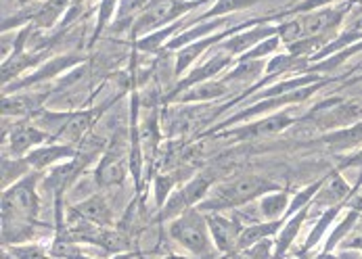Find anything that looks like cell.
<instances>
[{"label": "cell", "mask_w": 362, "mask_h": 259, "mask_svg": "<svg viewBox=\"0 0 362 259\" xmlns=\"http://www.w3.org/2000/svg\"><path fill=\"white\" fill-rule=\"evenodd\" d=\"M276 186L258 176H243L233 182L216 186L202 203L204 211H220V209L239 207L250 203L252 199L262 197L266 193H274Z\"/></svg>", "instance_id": "obj_1"}, {"label": "cell", "mask_w": 362, "mask_h": 259, "mask_svg": "<svg viewBox=\"0 0 362 259\" xmlns=\"http://www.w3.org/2000/svg\"><path fill=\"white\" fill-rule=\"evenodd\" d=\"M40 207L38 195H36V178L30 176L15 186H11L2 197V213H4V226L13 224H30Z\"/></svg>", "instance_id": "obj_2"}, {"label": "cell", "mask_w": 362, "mask_h": 259, "mask_svg": "<svg viewBox=\"0 0 362 259\" xmlns=\"http://www.w3.org/2000/svg\"><path fill=\"white\" fill-rule=\"evenodd\" d=\"M170 234L174 241H178L195 255H206L209 251L207 219L202 217L197 209L189 207L180 217H176L170 226Z\"/></svg>", "instance_id": "obj_3"}, {"label": "cell", "mask_w": 362, "mask_h": 259, "mask_svg": "<svg viewBox=\"0 0 362 259\" xmlns=\"http://www.w3.org/2000/svg\"><path fill=\"white\" fill-rule=\"evenodd\" d=\"M206 0H195V2H182V0H151V4L145 8V13L139 17L136 25H134V34H149L157 28H161L163 23L176 19L180 13H187L191 8H195L197 4H202Z\"/></svg>", "instance_id": "obj_4"}, {"label": "cell", "mask_w": 362, "mask_h": 259, "mask_svg": "<svg viewBox=\"0 0 362 259\" xmlns=\"http://www.w3.org/2000/svg\"><path fill=\"white\" fill-rule=\"evenodd\" d=\"M291 124H293V119H291L287 113H276V115H272V117L259 119V121H256V124H250V126L237 128L235 132H230V134H226V136H237L239 140L262 138V136L279 134V132H283L285 128H289Z\"/></svg>", "instance_id": "obj_5"}, {"label": "cell", "mask_w": 362, "mask_h": 259, "mask_svg": "<svg viewBox=\"0 0 362 259\" xmlns=\"http://www.w3.org/2000/svg\"><path fill=\"white\" fill-rule=\"evenodd\" d=\"M207 226H209V230L214 234V241H216L218 249L230 251L233 247H237L239 236H241V228L235 222L224 219L220 215H207Z\"/></svg>", "instance_id": "obj_6"}, {"label": "cell", "mask_w": 362, "mask_h": 259, "mask_svg": "<svg viewBox=\"0 0 362 259\" xmlns=\"http://www.w3.org/2000/svg\"><path fill=\"white\" fill-rule=\"evenodd\" d=\"M325 145H329L331 151H350L362 145V121L348 126V128H339L331 134H327L322 138Z\"/></svg>", "instance_id": "obj_7"}, {"label": "cell", "mask_w": 362, "mask_h": 259, "mask_svg": "<svg viewBox=\"0 0 362 259\" xmlns=\"http://www.w3.org/2000/svg\"><path fill=\"white\" fill-rule=\"evenodd\" d=\"M348 195H350L348 182L339 174H331L322 182L320 193H316V203H320V205H335V203H341Z\"/></svg>", "instance_id": "obj_8"}, {"label": "cell", "mask_w": 362, "mask_h": 259, "mask_svg": "<svg viewBox=\"0 0 362 259\" xmlns=\"http://www.w3.org/2000/svg\"><path fill=\"white\" fill-rule=\"evenodd\" d=\"M124 180V159L117 153H107L97 167V182L101 186H117Z\"/></svg>", "instance_id": "obj_9"}, {"label": "cell", "mask_w": 362, "mask_h": 259, "mask_svg": "<svg viewBox=\"0 0 362 259\" xmlns=\"http://www.w3.org/2000/svg\"><path fill=\"white\" fill-rule=\"evenodd\" d=\"M344 17V11H333V8H325L320 13H312L308 17L302 19L304 23V30H306V36H320L325 34L327 30L335 28Z\"/></svg>", "instance_id": "obj_10"}, {"label": "cell", "mask_w": 362, "mask_h": 259, "mask_svg": "<svg viewBox=\"0 0 362 259\" xmlns=\"http://www.w3.org/2000/svg\"><path fill=\"white\" fill-rule=\"evenodd\" d=\"M228 59H230V54L228 52H220V54H216V56H211L209 61H207L206 65H202L199 69H195L193 73H189V78L178 86V90H176V95L182 90V88H187V86H191V84H202L204 80H209V78H214L220 69H224L226 65H228Z\"/></svg>", "instance_id": "obj_11"}, {"label": "cell", "mask_w": 362, "mask_h": 259, "mask_svg": "<svg viewBox=\"0 0 362 259\" xmlns=\"http://www.w3.org/2000/svg\"><path fill=\"white\" fill-rule=\"evenodd\" d=\"M67 157H74V149H69V147H38L28 153L25 163L42 169V167H49L52 163H59L61 159H67Z\"/></svg>", "instance_id": "obj_12"}, {"label": "cell", "mask_w": 362, "mask_h": 259, "mask_svg": "<svg viewBox=\"0 0 362 259\" xmlns=\"http://www.w3.org/2000/svg\"><path fill=\"white\" fill-rule=\"evenodd\" d=\"M93 111H82V113H76L74 117L67 119V124L61 128L59 132V138L67 140V143H78L88 130H90V124H93Z\"/></svg>", "instance_id": "obj_13"}, {"label": "cell", "mask_w": 362, "mask_h": 259, "mask_svg": "<svg viewBox=\"0 0 362 259\" xmlns=\"http://www.w3.org/2000/svg\"><path fill=\"white\" fill-rule=\"evenodd\" d=\"M47 136L36 130V128H30V126H21L17 130H13L11 134V155H23L25 151H30L34 145H40Z\"/></svg>", "instance_id": "obj_14"}, {"label": "cell", "mask_w": 362, "mask_h": 259, "mask_svg": "<svg viewBox=\"0 0 362 259\" xmlns=\"http://www.w3.org/2000/svg\"><path fill=\"white\" fill-rule=\"evenodd\" d=\"M276 28H258V30H252V32H245V34H239L235 38H230L226 44H224V51L228 54H237V52L250 51L252 47H258V42L266 40V36H270Z\"/></svg>", "instance_id": "obj_15"}, {"label": "cell", "mask_w": 362, "mask_h": 259, "mask_svg": "<svg viewBox=\"0 0 362 259\" xmlns=\"http://www.w3.org/2000/svg\"><path fill=\"white\" fill-rule=\"evenodd\" d=\"M71 213H76V215H80V217L93 222V224H101V226H103V224H109V219H111L109 207H107L105 199H101V197H90V199H86L84 203H80V205H76V207L71 209Z\"/></svg>", "instance_id": "obj_16"}, {"label": "cell", "mask_w": 362, "mask_h": 259, "mask_svg": "<svg viewBox=\"0 0 362 259\" xmlns=\"http://www.w3.org/2000/svg\"><path fill=\"white\" fill-rule=\"evenodd\" d=\"M306 215H308V207H304L302 211H298L296 215H291V219H289V222L285 224V228L281 230V236H279V243H276V251H274L272 259H281L287 253V249L291 247L293 239L298 236L300 226H302V222L306 219Z\"/></svg>", "instance_id": "obj_17"}, {"label": "cell", "mask_w": 362, "mask_h": 259, "mask_svg": "<svg viewBox=\"0 0 362 259\" xmlns=\"http://www.w3.org/2000/svg\"><path fill=\"white\" fill-rule=\"evenodd\" d=\"M289 205L291 203H289V197L285 193H272L259 201V211L268 222H274L289 209Z\"/></svg>", "instance_id": "obj_18"}, {"label": "cell", "mask_w": 362, "mask_h": 259, "mask_svg": "<svg viewBox=\"0 0 362 259\" xmlns=\"http://www.w3.org/2000/svg\"><path fill=\"white\" fill-rule=\"evenodd\" d=\"M224 92H226L224 84L206 82V84H197L195 88H191V90L187 92V97H182V101H207V99L222 97Z\"/></svg>", "instance_id": "obj_19"}, {"label": "cell", "mask_w": 362, "mask_h": 259, "mask_svg": "<svg viewBox=\"0 0 362 259\" xmlns=\"http://www.w3.org/2000/svg\"><path fill=\"white\" fill-rule=\"evenodd\" d=\"M259 73H262V63L259 61H241L228 76H226V80L228 82H237V80H241V82H252V80H256Z\"/></svg>", "instance_id": "obj_20"}, {"label": "cell", "mask_w": 362, "mask_h": 259, "mask_svg": "<svg viewBox=\"0 0 362 259\" xmlns=\"http://www.w3.org/2000/svg\"><path fill=\"white\" fill-rule=\"evenodd\" d=\"M276 34H279V38H281L283 42H287V44H296V42L308 38L302 19H293V21H287V23L279 25V28H276Z\"/></svg>", "instance_id": "obj_21"}, {"label": "cell", "mask_w": 362, "mask_h": 259, "mask_svg": "<svg viewBox=\"0 0 362 259\" xmlns=\"http://www.w3.org/2000/svg\"><path fill=\"white\" fill-rule=\"evenodd\" d=\"M226 21L224 19H211V21H207L204 25H199V28H195L193 32H187V34H182L180 38H176V40H172L170 42V49H176V47H182V44H187V42H193V40H197L199 36H204V34H209L214 28H220V25H224Z\"/></svg>", "instance_id": "obj_22"}, {"label": "cell", "mask_w": 362, "mask_h": 259, "mask_svg": "<svg viewBox=\"0 0 362 259\" xmlns=\"http://www.w3.org/2000/svg\"><path fill=\"white\" fill-rule=\"evenodd\" d=\"M211 44V40H204V42H195V44H191L189 49H185V51L178 54V65H176V73L180 76L199 54L202 51H206L207 47Z\"/></svg>", "instance_id": "obj_23"}, {"label": "cell", "mask_w": 362, "mask_h": 259, "mask_svg": "<svg viewBox=\"0 0 362 259\" xmlns=\"http://www.w3.org/2000/svg\"><path fill=\"white\" fill-rule=\"evenodd\" d=\"M149 4H151V0H122L119 11H117L119 23L130 21L136 13H145V8H147Z\"/></svg>", "instance_id": "obj_24"}, {"label": "cell", "mask_w": 362, "mask_h": 259, "mask_svg": "<svg viewBox=\"0 0 362 259\" xmlns=\"http://www.w3.org/2000/svg\"><path fill=\"white\" fill-rule=\"evenodd\" d=\"M298 61H300V56H293V54H281V56H274V59L266 65V73H268V76L283 73V71H287V69H293Z\"/></svg>", "instance_id": "obj_25"}, {"label": "cell", "mask_w": 362, "mask_h": 259, "mask_svg": "<svg viewBox=\"0 0 362 259\" xmlns=\"http://www.w3.org/2000/svg\"><path fill=\"white\" fill-rule=\"evenodd\" d=\"M356 219H358V211H350V213H348V217H346V219L335 228V232L331 234V239H329V243H327V249H325V251H331V249H333V247H335V245H337V243H339V241L350 232V228L354 226V222H356Z\"/></svg>", "instance_id": "obj_26"}, {"label": "cell", "mask_w": 362, "mask_h": 259, "mask_svg": "<svg viewBox=\"0 0 362 259\" xmlns=\"http://www.w3.org/2000/svg\"><path fill=\"white\" fill-rule=\"evenodd\" d=\"M258 0H218L216 6L207 13V17H216V15H224V13H233L239 8H245L250 4H254Z\"/></svg>", "instance_id": "obj_27"}, {"label": "cell", "mask_w": 362, "mask_h": 259, "mask_svg": "<svg viewBox=\"0 0 362 259\" xmlns=\"http://www.w3.org/2000/svg\"><path fill=\"white\" fill-rule=\"evenodd\" d=\"M67 4H69V0H51V2L40 11L38 23H40V25H51L52 21L57 19V15H59Z\"/></svg>", "instance_id": "obj_28"}, {"label": "cell", "mask_w": 362, "mask_h": 259, "mask_svg": "<svg viewBox=\"0 0 362 259\" xmlns=\"http://www.w3.org/2000/svg\"><path fill=\"white\" fill-rule=\"evenodd\" d=\"M356 38H362V15L350 25V30H348V34L344 36V38H339L337 42H333L327 51H322L320 54H327V52H333L337 51V49H344L348 42H352V40H356Z\"/></svg>", "instance_id": "obj_29"}, {"label": "cell", "mask_w": 362, "mask_h": 259, "mask_svg": "<svg viewBox=\"0 0 362 259\" xmlns=\"http://www.w3.org/2000/svg\"><path fill=\"white\" fill-rule=\"evenodd\" d=\"M276 47H279V38H276V36H274V38H266V40H262V42H259L256 49H252V51L245 52L241 61H250V59H256V56L270 54L272 51H276Z\"/></svg>", "instance_id": "obj_30"}, {"label": "cell", "mask_w": 362, "mask_h": 259, "mask_svg": "<svg viewBox=\"0 0 362 259\" xmlns=\"http://www.w3.org/2000/svg\"><path fill=\"white\" fill-rule=\"evenodd\" d=\"M13 258L17 259H49L45 249L38 247V245H25V247H13L11 249Z\"/></svg>", "instance_id": "obj_31"}, {"label": "cell", "mask_w": 362, "mask_h": 259, "mask_svg": "<svg viewBox=\"0 0 362 259\" xmlns=\"http://www.w3.org/2000/svg\"><path fill=\"white\" fill-rule=\"evenodd\" d=\"M335 213H337V207H333L331 211H327V215H325V217H322V219L318 222V226L314 228V232L310 234V239L306 241V249H312V247L316 245V241H318V239H320V234H322V232L327 230V226H329V222H331V219L335 217Z\"/></svg>", "instance_id": "obj_32"}, {"label": "cell", "mask_w": 362, "mask_h": 259, "mask_svg": "<svg viewBox=\"0 0 362 259\" xmlns=\"http://www.w3.org/2000/svg\"><path fill=\"white\" fill-rule=\"evenodd\" d=\"M172 188V180L170 178H157L156 180V195H157V205H163L168 199V193Z\"/></svg>", "instance_id": "obj_33"}, {"label": "cell", "mask_w": 362, "mask_h": 259, "mask_svg": "<svg viewBox=\"0 0 362 259\" xmlns=\"http://www.w3.org/2000/svg\"><path fill=\"white\" fill-rule=\"evenodd\" d=\"M113 6H115V0H103V4H101V15H99V25H97V34H101V30L105 28L107 19H109L111 13H113Z\"/></svg>", "instance_id": "obj_34"}, {"label": "cell", "mask_w": 362, "mask_h": 259, "mask_svg": "<svg viewBox=\"0 0 362 259\" xmlns=\"http://www.w3.org/2000/svg\"><path fill=\"white\" fill-rule=\"evenodd\" d=\"M2 111H4L6 115H21V113H25V104L21 103V101L6 99L4 104H2Z\"/></svg>", "instance_id": "obj_35"}, {"label": "cell", "mask_w": 362, "mask_h": 259, "mask_svg": "<svg viewBox=\"0 0 362 259\" xmlns=\"http://www.w3.org/2000/svg\"><path fill=\"white\" fill-rule=\"evenodd\" d=\"M346 165H348V167H362V151L356 157H352Z\"/></svg>", "instance_id": "obj_36"}, {"label": "cell", "mask_w": 362, "mask_h": 259, "mask_svg": "<svg viewBox=\"0 0 362 259\" xmlns=\"http://www.w3.org/2000/svg\"><path fill=\"white\" fill-rule=\"evenodd\" d=\"M71 259H88V258H80V255H71Z\"/></svg>", "instance_id": "obj_37"}, {"label": "cell", "mask_w": 362, "mask_h": 259, "mask_svg": "<svg viewBox=\"0 0 362 259\" xmlns=\"http://www.w3.org/2000/svg\"><path fill=\"white\" fill-rule=\"evenodd\" d=\"M358 2H361V4H362V0H358Z\"/></svg>", "instance_id": "obj_38"}, {"label": "cell", "mask_w": 362, "mask_h": 259, "mask_svg": "<svg viewBox=\"0 0 362 259\" xmlns=\"http://www.w3.org/2000/svg\"><path fill=\"white\" fill-rule=\"evenodd\" d=\"M4 259H6V258H4Z\"/></svg>", "instance_id": "obj_39"}]
</instances>
